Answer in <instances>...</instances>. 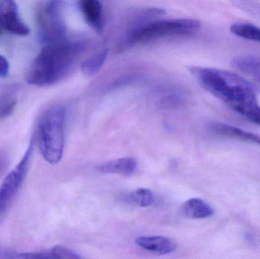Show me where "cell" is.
<instances>
[{
	"mask_svg": "<svg viewBox=\"0 0 260 259\" xmlns=\"http://www.w3.org/2000/svg\"><path fill=\"white\" fill-rule=\"evenodd\" d=\"M189 71L208 92L260 126V105L250 81L236 73L218 68L190 66Z\"/></svg>",
	"mask_w": 260,
	"mask_h": 259,
	"instance_id": "obj_1",
	"label": "cell"
},
{
	"mask_svg": "<svg viewBox=\"0 0 260 259\" xmlns=\"http://www.w3.org/2000/svg\"><path fill=\"white\" fill-rule=\"evenodd\" d=\"M85 44L83 41L67 38L44 45L30 65L27 76L28 84L49 87L63 80L79 59Z\"/></svg>",
	"mask_w": 260,
	"mask_h": 259,
	"instance_id": "obj_2",
	"label": "cell"
},
{
	"mask_svg": "<svg viewBox=\"0 0 260 259\" xmlns=\"http://www.w3.org/2000/svg\"><path fill=\"white\" fill-rule=\"evenodd\" d=\"M201 24L190 18L157 20L149 21L136 28L130 29L120 43L121 50L142 43L171 36H183L198 31Z\"/></svg>",
	"mask_w": 260,
	"mask_h": 259,
	"instance_id": "obj_3",
	"label": "cell"
},
{
	"mask_svg": "<svg viewBox=\"0 0 260 259\" xmlns=\"http://www.w3.org/2000/svg\"><path fill=\"white\" fill-rule=\"evenodd\" d=\"M66 109L60 105L47 109L39 123L38 142L44 159L50 164H56L63 155L64 123Z\"/></svg>",
	"mask_w": 260,
	"mask_h": 259,
	"instance_id": "obj_4",
	"label": "cell"
},
{
	"mask_svg": "<svg viewBox=\"0 0 260 259\" xmlns=\"http://www.w3.org/2000/svg\"><path fill=\"white\" fill-rule=\"evenodd\" d=\"M64 9V0H45L38 6L37 22L40 38L44 45L68 38Z\"/></svg>",
	"mask_w": 260,
	"mask_h": 259,
	"instance_id": "obj_5",
	"label": "cell"
},
{
	"mask_svg": "<svg viewBox=\"0 0 260 259\" xmlns=\"http://www.w3.org/2000/svg\"><path fill=\"white\" fill-rule=\"evenodd\" d=\"M35 149L33 138L30 141L28 147L16 167L6 175L0 185V224L7 216L8 212L19 192L30 167V161Z\"/></svg>",
	"mask_w": 260,
	"mask_h": 259,
	"instance_id": "obj_6",
	"label": "cell"
},
{
	"mask_svg": "<svg viewBox=\"0 0 260 259\" xmlns=\"http://www.w3.org/2000/svg\"><path fill=\"white\" fill-rule=\"evenodd\" d=\"M0 26L18 36H26L30 33V29L20 18L15 0H3L0 3Z\"/></svg>",
	"mask_w": 260,
	"mask_h": 259,
	"instance_id": "obj_7",
	"label": "cell"
},
{
	"mask_svg": "<svg viewBox=\"0 0 260 259\" xmlns=\"http://www.w3.org/2000/svg\"><path fill=\"white\" fill-rule=\"evenodd\" d=\"M79 7L87 24L97 33L105 27L103 6L99 0H79Z\"/></svg>",
	"mask_w": 260,
	"mask_h": 259,
	"instance_id": "obj_8",
	"label": "cell"
},
{
	"mask_svg": "<svg viewBox=\"0 0 260 259\" xmlns=\"http://www.w3.org/2000/svg\"><path fill=\"white\" fill-rule=\"evenodd\" d=\"M232 65L251 80L253 86L260 91V56L240 55L234 58Z\"/></svg>",
	"mask_w": 260,
	"mask_h": 259,
	"instance_id": "obj_9",
	"label": "cell"
},
{
	"mask_svg": "<svg viewBox=\"0 0 260 259\" xmlns=\"http://www.w3.org/2000/svg\"><path fill=\"white\" fill-rule=\"evenodd\" d=\"M211 132L223 138L239 140L260 147V135L238 127L221 123H212L209 126Z\"/></svg>",
	"mask_w": 260,
	"mask_h": 259,
	"instance_id": "obj_10",
	"label": "cell"
},
{
	"mask_svg": "<svg viewBox=\"0 0 260 259\" xmlns=\"http://www.w3.org/2000/svg\"><path fill=\"white\" fill-rule=\"evenodd\" d=\"M136 243L142 249L159 255L172 253L177 249V245L172 240L159 236L138 237Z\"/></svg>",
	"mask_w": 260,
	"mask_h": 259,
	"instance_id": "obj_11",
	"label": "cell"
},
{
	"mask_svg": "<svg viewBox=\"0 0 260 259\" xmlns=\"http://www.w3.org/2000/svg\"><path fill=\"white\" fill-rule=\"evenodd\" d=\"M76 252L66 246H56L50 249L30 252H13L12 258H80Z\"/></svg>",
	"mask_w": 260,
	"mask_h": 259,
	"instance_id": "obj_12",
	"label": "cell"
},
{
	"mask_svg": "<svg viewBox=\"0 0 260 259\" xmlns=\"http://www.w3.org/2000/svg\"><path fill=\"white\" fill-rule=\"evenodd\" d=\"M181 212L188 218L206 219L213 216L215 210L206 201L199 198H192L183 204Z\"/></svg>",
	"mask_w": 260,
	"mask_h": 259,
	"instance_id": "obj_13",
	"label": "cell"
},
{
	"mask_svg": "<svg viewBox=\"0 0 260 259\" xmlns=\"http://www.w3.org/2000/svg\"><path fill=\"white\" fill-rule=\"evenodd\" d=\"M137 161L133 158H123L104 163L97 167L102 173H115L129 176L136 171Z\"/></svg>",
	"mask_w": 260,
	"mask_h": 259,
	"instance_id": "obj_14",
	"label": "cell"
},
{
	"mask_svg": "<svg viewBox=\"0 0 260 259\" xmlns=\"http://www.w3.org/2000/svg\"><path fill=\"white\" fill-rule=\"evenodd\" d=\"M108 55V49H103L85 59L81 65L82 72L89 76L97 74L103 67Z\"/></svg>",
	"mask_w": 260,
	"mask_h": 259,
	"instance_id": "obj_15",
	"label": "cell"
},
{
	"mask_svg": "<svg viewBox=\"0 0 260 259\" xmlns=\"http://www.w3.org/2000/svg\"><path fill=\"white\" fill-rule=\"evenodd\" d=\"M233 34L248 41L260 43V28L250 23L237 22L230 27Z\"/></svg>",
	"mask_w": 260,
	"mask_h": 259,
	"instance_id": "obj_16",
	"label": "cell"
},
{
	"mask_svg": "<svg viewBox=\"0 0 260 259\" xmlns=\"http://www.w3.org/2000/svg\"><path fill=\"white\" fill-rule=\"evenodd\" d=\"M130 200L140 207L147 208L154 202V193L147 189H139L130 194Z\"/></svg>",
	"mask_w": 260,
	"mask_h": 259,
	"instance_id": "obj_17",
	"label": "cell"
},
{
	"mask_svg": "<svg viewBox=\"0 0 260 259\" xmlns=\"http://www.w3.org/2000/svg\"><path fill=\"white\" fill-rule=\"evenodd\" d=\"M17 105V100L13 95L9 94L0 95V120L7 118L12 115Z\"/></svg>",
	"mask_w": 260,
	"mask_h": 259,
	"instance_id": "obj_18",
	"label": "cell"
},
{
	"mask_svg": "<svg viewBox=\"0 0 260 259\" xmlns=\"http://www.w3.org/2000/svg\"><path fill=\"white\" fill-rule=\"evenodd\" d=\"M234 6L260 20V3L256 0H229Z\"/></svg>",
	"mask_w": 260,
	"mask_h": 259,
	"instance_id": "obj_19",
	"label": "cell"
},
{
	"mask_svg": "<svg viewBox=\"0 0 260 259\" xmlns=\"http://www.w3.org/2000/svg\"><path fill=\"white\" fill-rule=\"evenodd\" d=\"M10 71V65L9 61L5 56L0 55V78L6 79L9 76Z\"/></svg>",
	"mask_w": 260,
	"mask_h": 259,
	"instance_id": "obj_20",
	"label": "cell"
},
{
	"mask_svg": "<svg viewBox=\"0 0 260 259\" xmlns=\"http://www.w3.org/2000/svg\"><path fill=\"white\" fill-rule=\"evenodd\" d=\"M9 165V158L4 150H0V178L5 174Z\"/></svg>",
	"mask_w": 260,
	"mask_h": 259,
	"instance_id": "obj_21",
	"label": "cell"
},
{
	"mask_svg": "<svg viewBox=\"0 0 260 259\" xmlns=\"http://www.w3.org/2000/svg\"><path fill=\"white\" fill-rule=\"evenodd\" d=\"M9 252H4L0 249V258H9Z\"/></svg>",
	"mask_w": 260,
	"mask_h": 259,
	"instance_id": "obj_22",
	"label": "cell"
},
{
	"mask_svg": "<svg viewBox=\"0 0 260 259\" xmlns=\"http://www.w3.org/2000/svg\"><path fill=\"white\" fill-rule=\"evenodd\" d=\"M1 28H2L1 26H0V33H1Z\"/></svg>",
	"mask_w": 260,
	"mask_h": 259,
	"instance_id": "obj_23",
	"label": "cell"
}]
</instances>
